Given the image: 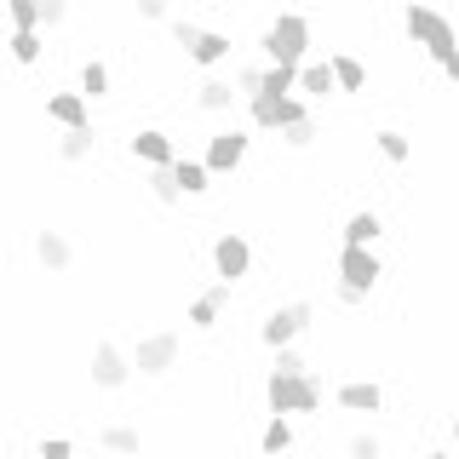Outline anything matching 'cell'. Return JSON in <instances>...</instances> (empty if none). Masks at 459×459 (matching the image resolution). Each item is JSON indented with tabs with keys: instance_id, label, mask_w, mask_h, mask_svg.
I'll return each mask as SVG.
<instances>
[{
	"instance_id": "6da1fadb",
	"label": "cell",
	"mask_w": 459,
	"mask_h": 459,
	"mask_svg": "<svg viewBox=\"0 0 459 459\" xmlns=\"http://www.w3.org/2000/svg\"><path fill=\"white\" fill-rule=\"evenodd\" d=\"M402 23H408V35H413V40H420V47H425L430 57H437V64H442V69H448V64H454V57H459V40H454V23H448V18H442V12H430V6H408V12H402Z\"/></svg>"
},
{
	"instance_id": "7a4b0ae2",
	"label": "cell",
	"mask_w": 459,
	"mask_h": 459,
	"mask_svg": "<svg viewBox=\"0 0 459 459\" xmlns=\"http://www.w3.org/2000/svg\"><path fill=\"white\" fill-rule=\"evenodd\" d=\"M264 396H270V413H276V420H287V413H316V408H322L327 385L316 379V373H305V379H281V373H270Z\"/></svg>"
},
{
	"instance_id": "3957f363",
	"label": "cell",
	"mask_w": 459,
	"mask_h": 459,
	"mask_svg": "<svg viewBox=\"0 0 459 459\" xmlns=\"http://www.w3.org/2000/svg\"><path fill=\"white\" fill-rule=\"evenodd\" d=\"M305 47H310V18H305V12H281V18L270 23V35H264L270 64H299Z\"/></svg>"
},
{
	"instance_id": "277c9868",
	"label": "cell",
	"mask_w": 459,
	"mask_h": 459,
	"mask_svg": "<svg viewBox=\"0 0 459 459\" xmlns=\"http://www.w3.org/2000/svg\"><path fill=\"white\" fill-rule=\"evenodd\" d=\"M373 281H379V258H373V247H344L339 253V287L373 293Z\"/></svg>"
},
{
	"instance_id": "5b68a950",
	"label": "cell",
	"mask_w": 459,
	"mask_h": 459,
	"mask_svg": "<svg viewBox=\"0 0 459 459\" xmlns=\"http://www.w3.org/2000/svg\"><path fill=\"white\" fill-rule=\"evenodd\" d=\"M247 264H253V247L236 236V230L212 241V270H219V281H230V287H236L241 276H247Z\"/></svg>"
},
{
	"instance_id": "8992f818",
	"label": "cell",
	"mask_w": 459,
	"mask_h": 459,
	"mask_svg": "<svg viewBox=\"0 0 459 459\" xmlns=\"http://www.w3.org/2000/svg\"><path fill=\"white\" fill-rule=\"evenodd\" d=\"M172 362H178V333H150L138 344V356H133V368L143 373V379H161Z\"/></svg>"
},
{
	"instance_id": "52a82bcc",
	"label": "cell",
	"mask_w": 459,
	"mask_h": 459,
	"mask_svg": "<svg viewBox=\"0 0 459 459\" xmlns=\"http://www.w3.org/2000/svg\"><path fill=\"white\" fill-rule=\"evenodd\" d=\"M310 327V305H287V310H276L264 322V344L270 351H293V339Z\"/></svg>"
},
{
	"instance_id": "ba28073f",
	"label": "cell",
	"mask_w": 459,
	"mask_h": 459,
	"mask_svg": "<svg viewBox=\"0 0 459 459\" xmlns=\"http://www.w3.org/2000/svg\"><path fill=\"white\" fill-rule=\"evenodd\" d=\"M126 379H133L126 356L115 351V344H98V351H92V385H98V391H121Z\"/></svg>"
},
{
	"instance_id": "9c48e42d",
	"label": "cell",
	"mask_w": 459,
	"mask_h": 459,
	"mask_svg": "<svg viewBox=\"0 0 459 459\" xmlns=\"http://www.w3.org/2000/svg\"><path fill=\"white\" fill-rule=\"evenodd\" d=\"M133 155L150 172H161V167H178V155H172V138L167 133H155V126H143V133H133Z\"/></svg>"
},
{
	"instance_id": "30bf717a",
	"label": "cell",
	"mask_w": 459,
	"mask_h": 459,
	"mask_svg": "<svg viewBox=\"0 0 459 459\" xmlns=\"http://www.w3.org/2000/svg\"><path fill=\"white\" fill-rule=\"evenodd\" d=\"M241 155H247V133H219V138L207 143V155H201V161H207V172H236Z\"/></svg>"
},
{
	"instance_id": "8fae6325",
	"label": "cell",
	"mask_w": 459,
	"mask_h": 459,
	"mask_svg": "<svg viewBox=\"0 0 459 459\" xmlns=\"http://www.w3.org/2000/svg\"><path fill=\"white\" fill-rule=\"evenodd\" d=\"M47 115L64 126V133H86V98L81 92H52L47 98Z\"/></svg>"
},
{
	"instance_id": "7c38bea8",
	"label": "cell",
	"mask_w": 459,
	"mask_h": 459,
	"mask_svg": "<svg viewBox=\"0 0 459 459\" xmlns=\"http://www.w3.org/2000/svg\"><path fill=\"white\" fill-rule=\"evenodd\" d=\"M35 258L47 270H69V264H75V247H69L57 230H35Z\"/></svg>"
},
{
	"instance_id": "4fadbf2b",
	"label": "cell",
	"mask_w": 459,
	"mask_h": 459,
	"mask_svg": "<svg viewBox=\"0 0 459 459\" xmlns=\"http://www.w3.org/2000/svg\"><path fill=\"white\" fill-rule=\"evenodd\" d=\"M379 402H385V391H379V385H368V379L339 385V408H351V413H379Z\"/></svg>"
},
{
	"instance_id": "5bb4252c",
	"label": "cell",
	"mask_w": 459,
	"mask_h": 459,
	"mask_svg": "<svg viewBox=\"0 0 459 459\" xmlns=\"http://www.w3.org/2000/svg\"><path fill=\"white\" fill-rule=\"evenodd\" d=\"M224 299H230V281L207 287V293L190 305V327H212V322H219V310H224Z\"/></svg>"
},
{
	"instance_id": "9a60e30c",
	"label": "cell",
	"mask_w": 459,
	"mask_h": 459,
	"mask_svg": "<svg viewBox=\"0 0 459 459\" xmlns=\"http://www.w3.org/2000/svg\"><path fill=\"white\" fill-rule=\"evenodd\" d=\"M299 81H305V69H299V64H270L264 69V98H293Z\"/></svg>"
},
{
	"instance_id": "2e32d148",
	"label": "cell",
	"mask_w": 459,
	"mask_h": 459,
	"mask_svg": "<svg viewBox=\"0 0 459 459\" xmlns=\"http://www.w3.org/2000/svg\"><path fill=\"white\" fill-rule=\"evenodd\" d=\"M379 212H356L351 224H344V247H373V241H379Z\"/></svg>"
},
{
	"instance_id": "e0dca14e",
	"label": "cell",
	"mask_w": 459,
	"mask_h": 459,
	"mask_svg": "<svg viewBox=\"0 0 459 459\" xmlns=\"http://www.w3.org/2000/svg\"><path fill=\"white\" fill-rule=\"evenodd\" d=\"M98 442H104L109 454H138L143 448V437H138L133 425H104V430H98Z\"/></svg>"
},
{
	"instance_id": "ac0fdd59",
	"label": "cell",
	"mask_w": 459,
	"mask_h": 459,
	"mask_svg": "<svg viewBox=\"0 0 459 459\" xmlns=\"http://www.w3.org/2000/svg\"><path fill=\"white\" fill-rule=\"evenodd\" d=\"M299 92H316V98L339 92V75H333V64H305V81H299Z\"/></svg>"
},
{
	"instance_id": "d6986e66",
	"label": "cell",
	"mask_w": 459,
	"mask_h": 459,
	"mask_svg": "<svg viewBox=\"0 0 459 459\" xmlns=\"http://www.w3.org/2000/svg\"><path fill=\"white\" fill-rule=\"evenodd\" d=\"M6 12H12V35H35V29L47 23L35 0H6Z\"/></svg>"
},
{
	"instance_id": "ffe728a7",
	"label": "cell",
	"mask_w": 459,
	"mask_h": 459,
	"mask_svg": "<svg viewBox=\"0 0 459 459\" xmlns=\"http://www.w3.org/2000/svg\"><path fill=\"white\" fill-rule=\"evenodd\" d=\"M253 126H287V98H253Z\"/></svg>"
},
{
	"instance_id": "44dd1931",
	"label": "cell",
	"mask_w": 459,
	"mask_h": 459,
	"mask_svg": "<svg viewBox=\"0 0 459 459\" xmlns=\"http://www.w3.org/2000/svg\"><path fill=\"white\" fill-rule=\"evenodd\" d=\"M104 92H109V69L98 64V57H92V64H81V98L92 104V98H104Z\"/></svg>"
},
{
	"instance_id": "7402d4cb",
	"label": "cell",
	"mask_w": 459,
	"mask_h": 459,
	"mask_svg": "<svg viewBox=\"0 0 459 459\" xmlns=\"http://www.w3.org/2000/svg\"><path fill=\"white\" fill-rule=\"evenodd\" d=\"M172 178H178L184 195H201V190H207V161H178V167H172Z\"/></svg>"
},
{
	"instance_id": "603a6c76",
	"label": "cell",
	"mask_w": 459,
	"mask_h": 459,
	"mask_svg": "<svg viewBox=\"0 0 459 459\" xmlns=\"http://www.w3.org/2000/svg\"><path fill=\"white\" fill-rule=\"evenodd\" d=\"M143 184H150V195L155 201H161V207H178V178H172V167H161V172H150V178H143Z\"/></svg>"
},
{
	"instance_id": "cb8c5ba5",
	"label": "cell",
	"mask_w": 459,
	"mask_h": 459,
	"mask_svg": "<svg viewBox=\"0 0 459 459\" xmlns=\"http://www.w3.org/2000/svg\"><path fill=\"white\" fill-rule=\"evenodd\" d=\"M224 52H230V40L219 35V29H201V40H195V52H190V57H195V64H219Z\"/></svg>"
},
{
	"instance_id": "d4e9b609",
	"label": "cell",
	"mask_w": 459,
	"mask_h": 459,
	"mask_svg": "<svg viewBox=\"0 0 459 459\" xmlns=\"http://www.w3.org/2000/svg\"><path fill=\"white\" fill-rule=\"evenodd\" d=\"M327 64H333V75H339V92H356V86H362L368 75H362V64H356L351 52H339V57H327Z\"/></svg>"
},
{
	"instance_id": "484cf974",
	"label": "cell",
	"mask_w": 459,
	"mask_h": 459,
	"mask_svg": "<svg viewBox=\"0 0 459 459\" xmlns=\"http://www.w3.org/2000/svg\"><path fill=\"white\" fill-rule=\"evenodd\" d=\"M57 155H64V161H86V155H92V126H86V133H64L57 138Z\"/></svg>"
},
{
	"instance_id": "4316f807",
	"label": "cell",
	"mask_w": 459,
	"mask_h": 459,
	"mask_svg": "<svg viewBox=\"0 0 459 459\" xmlns=\"http://www.w3.org/2000/svg\"><path fill=\"white\" fill-rule=\"evenodd\" d=\"M258 442H264V454H287V448H293V425H287V420H270Z\"/></svg>"
},
{
	"instance_id": "83f0119b",
	"label": "cell",
	"mask_w": 459,
	"mask_h": 459,
	"mask_svg": "<svg viewBox=\"0 0 459 459\" xmlns=\"http://www.w3.org/2000/svg\"><path fill=\"white\" fill-rule=\"evenodd\" d=\"M230 98H236L230 81H207V86H201V109H230Z\"/></svg>"
},
{
	"instance_id": "f1b7e54d",
	"label": "cell",
	"mask_w": 459,
	"mask_h": 459,
	"mask_svg": "<svg viewBox=\"0 0 459 459\" xmlns=\"http://www.w3.org/2000/svg\"><path fill=\"white\" fill-rule=\"evenodd\" d=\"M379 155H385V161H408V138L385 126V133H379Z\"/></svg>"
},
{
	"instance_id": "f546056e",
	"label": "cell",
	"mask_w": 459,
	"mask_h": 459,
	"mask_svg": "<svg viewBox=\"0 0 459 459\" xmlns=\"http://www.w3.org/2000/svg\"><path fill=\"white\" fill-rule=\"evenodd\" d=\"M276 373H281V379H305V373H310V362H305L299 351H281V356H276Z\"/></svg>"
},
{
	"instance_id": "4dcf8cb0",
	"label": "cell",
	"mask_w": 459,
	"mask_h": 459,
	"mask_svg": "<svg viewBox=\"0 0 459 459\" xmlns=\"http://www.w3.org/2000/svg\"><path fill=\"white\" fill-rule=\"evenodd\" d=\"M12 57H18V64H35V57H40V35H12Z\"/></svg>"
},
{
	"instance_id": "1f68e13d",
	"label": "cell",
	"mask_w": 459,
	"mask_h": 459,
	"mask_svg": "<svg viewBox=\"0 0 459 459\" xmlns=\"http://www.w3.org/2000/svg\"><path fill=\"white\" fill-rule=\"evenodd\" d=\"M351 459H379V437H373V430H356V437H351Z\"/></svg>"
},
{
	"instance_id": "d6a6232c",
	"label": "cell",
	"mask_w": 459,
	"mask_h": 459,
	"mask_svg": "<svg viewBox=\"0 0 459 459\" xmlns=\"http://www.w3.org/2000/svg\"><path fill=\"white\" fill-rule=\"evenodd\" d=\"M172 40H178V47H190V52H195V40H201V29H195L190 18H172Z\"/></svg>"
},
{
	"instance_id": "836d02e7",
	"label": "cell",
	"mask_w": 459,
	"mask_h": 459,
	"mask_svg": "<svg viewBox=\"0 0 459 459\" xmlns=\"http://www.w3.org/2000/svg\"><path fill=\"white\" fill-rule=\"evenodd\" d=\"M40 459H75V442H64V437H47V442H40Z\"/></svg>"
},
{
	"instance_id": "e575fe53",
	"label": "cell",
	"mask_w": 459,
	"mask_h": 459,
	"mask_svg": "<svg viewBox=\"0 0 459 459\" xmlns=\"http://www.w3.org/2000/svg\"><path fill=\"white\" fill-rule=\"evenodd\" d=\"M138 18L143 23H172V12L161 6V0H138Z\"/></svg>"
},
{
	"instance_id": "d590c367",
	"label": "cell",
	"mask_w": 459,
	"mask_h": 459,
	"mask_svg": "<svg viewBox=\"0 0 459 459\" xmlns=\"http://www.w3.org/2000/svg\"><path fill=\"white\" fill-rule=\"evenodd\" d=\"M236 86H241V92H253V98H264V69H241Z\"/></svg>"
},
{
	"instance_id": "8d00e7d4",
	"label": "cell",
	"mask_w": 459,
	"mask_h": 459,
	"mask_svg": "<svg viewBox=\"0 0 459 459\" xmlns=\"http://www.w3.org/2000/svg\"><path fill=\"white\" fill-rule=\"evenodd\" d=\"M281 138H287V143H293V150H305V143L316 138V126H310V121H299V126H287V133H281Z\"/></svg>"
},
{
	"instance_id": "74e56055",
	"label": "cell",
	"mask_w": 459,
	"mask_h": 459,
	"mask_svg": "<svg viewBox=\"0 0 459 459\" xmlns=\"http://www.w3.org/2000/svg\"><path fill=\"white\" fill-rule=\"evenodd\" d=\"M40 18H47V23L57 29V23H64V18H69V6H64V0H40Z\"/></svg>"
},
{
	"instance_id": "f35d334b",
	"label": "cell",
	"mask_w": 459,
	"mask_h": 459,
	"mask_svg": "<svg viewBox=\"0 0 459 459\" xmlns=\"http://www.w3.org/2000/svg\"><path fill=\"white\" fill-rule=\"evenodd\" d=\"M442 75H448V81H459V57H454V64H448V69H442Z\"/></svg>"
},
{
	"instance_id": "ab89813d",
	"label": "cell",
	"mask_w": 459,
	"mask_h": 459,
	"mask_svg": "<svg viewBox=\"0 0 459 459\" xmlns=\"http://www.w3.org/2000/svg\"><path fill=\"white\" fill-rule=\"evenodd\" d=\"M430 459H454V454H448V448H437V454H430Z\"/></svg>"
},
{
	"instance_id": "60d3db41",
	"label": "cell",
	"mask_w": 459,
	"mask_h": 459,
	"mask_svg": "<svg viewBox=\"0 0 459 459\" xmlns=\"http://www.w3.org/2000/svg\"><path fill=\"white\" fill-rule=\"evenodd\" d=\"M448 430H454V442H459V413H454V425H448Z\"/></svg>"
}]
</instances>
